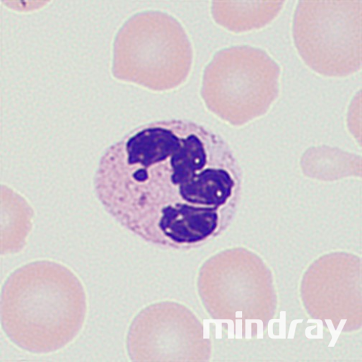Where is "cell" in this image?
I'll use <instances>...</instances> for the list:
<instances>
[{
    "instance_id": "6da1fadb",
    "label": "cell",
    "mask_w": 362,
    "mask_h": 362,
    "mask_svg": "<svg viewBox=\"0 0 362 362\" xmlns=\"http://www.w3.org/2000/svg\"><path fill=\"white\" fill-rule=\"evenodd\" d=\"M94 187L122 228L157 247L187 250L228 226L241 197L243 173L220 134L173 119L135 128L110 146Z\"/></svg>"
},
{
    "instance_id": "7a4b0ae2",
    "label": "cell",
    "mask_w": 362,
    "mask_h": 362,
    "mask_svg": "<svg viewBox=\"0 0 362 362\" xmlns=\"http://www.w3.org/2000/svg\"><path fill=\"white\" fill-rule=\"evenodd\" d=\"M82 282L67 266L37 260L13 272L1 293L2 328L16 346L47 354L73 342L87 314Z\"/></svg>"
},
{
    "instance_id": "3957f363",
    "label": "cell",
    "mask_w": 362,
    "mask_h": 362,
    "mask_svg": "<svg viewBox=\"0 0 362 362\" xmlns=\"http://www.w3.org/2000/svg\"><path fill=\"white\" fill-rule=\"evenodd\" d=\"M192 64L193 49L187 32L168 14L135 16L116 37L113 73L118 79L153 90H170L186 82Z\"/></svg>"
},
{
    "instance_id": "277c9868",
    "label": "cell",
    "mask_w": 362,
    "mask_h": 362,
    "mask_svg": "<svg viewBox=\"0 0 362 362\" xmlns=\"http://www.w3.org/2000/svg\"><path fill=\"white\" fill-rule=\"evenodd\" d=\"M280 65L265 51L240 45L218 52L204 70L201 94L221 119L240 125L267 112L280 92Z\"/></svg>"
},
{
    "instance_id": "5b68a950",
    "label": "cell",
    "mask_w": 362,
    "mask_h": 362,
    "mask_svg": "<svg viewBox=\"0 0 362 362\" xmlns=\"http://www.w3.org/2000/svg\"><path fill=\"white\" fill-rule=\"evenodd\" d=\"M297 51L315 72L345 77L361 68V1H301L295 11Z\"/></svg>"
},
{
    "instance_id": "8992f818",
    "label": "cell",
    "mask_w": 362,
    "mask_h": 362,
    "mask_svg": "<svg viewBox=\"0 0 362 362\" xmlns=\"http://www.w3.org/2000/svg\"><path fill=\"white\" fill-rule=\"evenodd\" d=\"M284 1H216L211 13L215 21L235 33L263 28L273 21L284 6Z\"/></svg>"
}]
</instances>
